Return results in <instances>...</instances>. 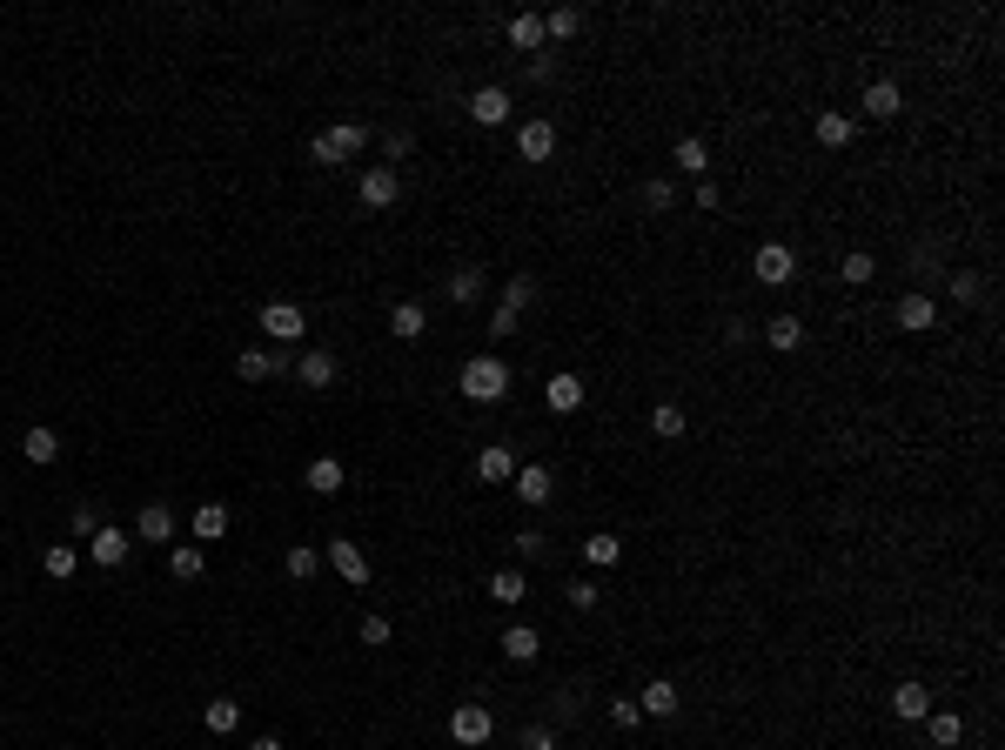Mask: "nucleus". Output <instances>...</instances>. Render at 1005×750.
I'll list each match as a JSON object with an SVG mask.
<instances>
[{
    "instance_id": "f257e3e1",
    "label": "nucleus",
    "mask_w": 1005,
    "mask_h": 750,
    "mask_svg": "<svg viewBox=\"0 0 1005 750\" xmlns=\"http://www.w3.org/2000/svg\"><path fill=\"white\" fill-rule=\"evenodd\" d=\"M456 389H463L469 402H503L510 396V362H503V355H469L463 375H456Z\"/></svg>"
},
{
    "instance_id": "f03ea898",
    "label": "nucleus",
    "mask_w": 1005,
    "mask_h": 750,
    "mask_svg": "<svg viewBox=\"0 0 1005 750\" xmlns=\"http://www.w3.org/2000/svg\"><path fill=\"white\" fill-rule=\"evenodd\" d=\"M362 148H369V128H362V121H335L329 134H315L309 155L322 161V168H342V161H356Z\"/></svg>"
},
{
    "instance_id": "7ed1b4c3",
    "label": "nucleus",
    "mask_w": 1005,
    "mask_h": 750,
    "mask_svg": "<svg viewBox=\"0 0 1005 750\" xmlns=\"http://www.w3.org/2000/svg\"><path fill=\"white\" fill-rule=\"evenodd\" d=\"M356 195H362V208H396V195H402L396 168H389V161H376V168H362Z\"/></svg>"
},
{
    "instance_id": "20e7f679",
    "label": "nucleus",
    "mask_w": 1005,
    "mask_h": 750,
    "mask_svg": "<svg viewBox=\"0 0 1005 750\" xmlns=\"http://www.w3.org/2000/svg\"><path fill=\"white\" fill-rule=\"evenodd\" d=\"M751 268H758V282H764V288H784L791 275H798V255H791L784 242H764L758 255H751Z\"/></svg>"
},
{
    "instance_id": "39448f33",
    "label": "nucleus",
    "mask_w": 1005,
    "mask_h": 750,
    "mask_svg": "<svg viewBox=\"0 0 1005 750\" xmlns=\"http://www.w3.org/2000/svg\"><path fill=\"white\" fill-rule=\"evenodd\" d=\"M490 730H496V717H490L483 704H456V717H449V737H456V744H469V750L490 744Z\"/></svg>"
},
{
    "instance_id": "423d86ee",
    "label": "nucleus",
    "mask_w": 1005,
    "mask_h": 750,
    "mask_svg": "<svg viewBox=\"0 0 1005 750\" xmlns=\"http://www.w3.org/2000/svg\"><path fill=\"white\" fill-rule=\"evenodd\" d=\"M128 550H134V536L114 530V523H101V530L88 536V556L101 563V570H121V563H128Z\"/></svg>"
},
{
    "instance_id": "0eeeda50",
    "label": "nucleus",
    "mask_w": 1005,
    "mask_h": 750,
    "mask_svg": "<svg viewBox=\"0 0 1005 750\" xmlns=\"http://www.w3.org/2000/svg\"><path fill=\"white\" fill-rule=\"evenodd\" d=\"M262 329L275 335V342H295V335L309 329V315L295 309V302H262Z\"/></svg>"
},
{
    "instance_id": "6e6552de",
    "label": "nucleus",
    "mask_w": 1005,
    "mask_h": 750,
    "mask_svg": "<svg viewBox=\"0 0 1005 750\" xmlns=\"http://www.w3.org/2000/svg\"><path fill=\"white\" fill-rule=\"evenodd\" d=\"M516 155L523 161H550L557 155V128H550V121H523V128H516Z\"/></svg>"
},
{
    "instance_id": "1a4fd4ad",
    "label": "nucleus",
    "mask_w": 1005,
    "mask_h": 750,
    "mask_svg": "<svg viewBox=\"0 0 1005 750\" xmlns=\"http://www.w3.org/2000/svg\"><path fill=\"white\" fill-rule=\"evenodd\" d=\"M329 563H335V576H342V583H356V590L369 583V556H362L349 536H335V543H329Z\"/></svg>"
},
{
    "instance_id": "9d476101",
    "label": "nucleus",
    "mask_w": 1005,
    "mask_h": 750,
    "mask_svg": "<svg viewBox=\"0 0 1005 750\" xmlns=\"http://www.w3.org/2000/svg\"><path fill=\"white\" fill-rule=\"evenodd\" d=\"M510 489H516L530 509H543V503H550V489H557V476H550L543 463H530V469H516V476H510Z\"/></svg>"
},
{
    "instance_id": "9b49d317",
    "label": "nucleus",
    "mask_w": 1005,
    "mask_h": 750,
    "mask_svg": "<svg viewBox=\"0 0 1005 750\" xmlns=\"http://www.w3.org/2000/svg\"><path fill=\"white\" fill-rule=\"evenodd\" d=\"M469 121L503 128V121H510V94H503V88H476V94H469Z\"/></svg>"
},
{
    "instance_id": "f8f14e48",
    "label": "nucleus",
    "mask_w": 1005,
    "mask_h": 750,
    "mask_svg": "<svg viewBox=\"0 0 1005 750\" xmlns=\"http://www.w3.org/2000/svg\"><path fill=\"white\" fill-rule=\"evenodd\" d=\"M134 536H141V543H168V536H175V509H168V503H141Z\"/></svg>"
},
{
    "instance_id": "ddd939ff",
    "label": "nucleus",
    "mask_w": 1005,
    "mask_h": 750,
    "mask_svg": "<svg viewBox=\"0 0 1005 750\" xmlns=\"http://www.w3.org/2000/svg\"><path fill=\"white\" fill-rule=\"evenodd\" d=\"M543 402H550L557 416L583 409V375H550V382H543Z\"/></svg>"
},
{
    "instance_id": "4468645a",
    "label": "nucleus",
    "mask_w": 1005,
    "mask_h": 750,
    "mask_svg": "<svg viewBox=\"0 0 1005 750\" xmlns=\"http://www.w3.org/2000/svg\"><path fill=\"white\" fill-rule=\"evenodd\" d=\"M201 724H208V737H228V730H242V704H235V697H208V704H201Z\"/></svg>"
},
{
    "instance_id": "2eb2a0df",
    "label": "nucleus",
    "mask_w": 1005,
    "mask_h": 750,
    "mask_svg": "<svg viewBox=\"0 0 1005 750\" xmlns=\"http://www.w3.org/2000/svg\"><path fill=\"white\" fill-rule=\"evenodd\" d=\"M892 710L905 717V724H925V717H932V690H925V684H898L892 690Z\"/></svg>"
},
{
    "instance_id": "dca6fc26",
    "label": "nucleus",
    "mask_w": 1005,
    "mask_h": 750,
    "mask_svg": "<svg viewBox=\"0 0 1005 750\" xmlns=\"http://www.w3.org/2000/svg\"><path fill=\"white\" fill-rule=\"evenodd\" d=\"M677 704H684V697H677V684H670V677H650V684H644V704H637V710H644V717H677Z\"/></svg>"
},
{
    "instance_id": "f3484780",
    "label": "nucleus",
    "mask_w": 1005,
    "mask_h": 750,
    "mask_svg": "<svg viewBox=\"0 0 1005 750\" xmlns=\"http://www.w3.org/2000/svg\"><path fill=\"white\" fill-rule=\"evenodd\" d=\"M423 329H429L423 302H396V309H389V335H396V342H416Z\"/></svg>"
},
{
    "instance_id": "a211bd4d",
    "label": "nucleus",
    "mask_w": 1005,
    "mask_h": 750,
    "mask_svg": "<svg viewBox=\"0 0 1005 750\" xmlns=\"http://www.w3.org/2000/svg\"><path fill=\"white\" fill-rule=\"evenodd\" d=\"M898 108H905V94H898V81H871V88H865V114H871V121H892Z\"/></svg>"
},
{
    "instance_id": "6ab92c4d",
    "label": "nucleus",
    "mask_w": 1005,
    "mask_h": 750,
    "mask_svg": "<svg viewBox=\"0 0 1005 750\" xmlns=\"http://www.w3.org/2000/svg\"><path fill=\"white\" fill-rule=\"evenodd\" d=\"M302 483H309L315 496H335V489L349 483V476H342V463H335V456H315V463L302 469Z\"/></svg>"
},
{
    "instance_id": "aec40b11",
    "label": "nucleus",
    "mask_w": 1005,
    "mask_h": 750,
    "mask_svg": "<svg viewBox=\"0 0 1005 750\" xmlns=\"http://www.w3.org/2000/svg\"><path fill=\"white\" fill-rule=\"evenodd\" d=\"M536 650H543V637H536L530 623H510V630H503V657L510 663H536Z\"/></svg>"
},
{
    "instance_id": "412c9836",
    "label": "nucleus",
    "mask_w": 1005,
    "mask_h": 750,
    "mask_svg": "<svg viewBox=\"0 0 1005 750\" xmlns=\"http://www.w3.org/2000/svg\"><path fill=\"white\" fill-rule=\"evenodd\" d=\"M21 456H27V463H54V456H61V429H27V436H21Z\"/></svg>"
},
{
    "instance_id": "4be33fe9",
    "label": "nucleus",
    "mask_w": 1005,
    "mask_h": 750,
    "mask_svg": "<svg viewBox=\"0 0 1005 750\" xmlns=\"http://www.w3.org/2000/svg\"><path fill=\"white\" fill-rule=\"evenodd\" d=\"M925 724H932V750H952V744H965V717H959V710H932Z\"/></svg>"
},
{
    "instance_id": "5701e85b",
    "label": "nucleus",
    "mask_w": 1005,
    "mask_h": 750,
    "mask_svg": "<svg viewBox=\"0 0 1005 750\" xmlns=\"http://www.w3.org/2000/svg\"><path fill=\"white\" fill-rule=\"evenodd\" d=\"M483 590H490V603H523V596H530V576L523 570H496Z\"/></svg>"
},
{
    "instance_id": "b1692460",
    "label": "nucleus",
    "mask_w": 1005,
    "mask_h": 750,
    "mask_svg": "<svg viewBox=\"0 0 1005 750\" xmlns=\"http://www.w3.org/2000/svg\"><path fill=\"white\" fill-rule=\"evenodd\" d=\"M764 342H771V349H804V322L798 315H771V322H764Z\"/></svg>"
},
{
    "instance_id": "393cba45",
    "label": "nucleus",
    "mask_w": 1005,
    "mask_h": 750,
    "mask_svg": "<svg viewBox=\"0 0 1005 750\" xmlns=\"http://www.w3.org/2000/svg\"><path fill=\"white\" fill-rule=\"evenodd\" d=\"M851 134H858V121H851V114H838V108L818 114V148H845Z\"/></svg>"
},
{
    "instance_id": "a878e982",
    "label": "nucleus",
    "mask_w": 1005,
    "mask_h": 750,
    "mask_svg": "<svg viewBox=\"0 0 1005 750\" xmlns=\"http://www.w3.org/2000/svg\"><path fill=\"white\" fill-rule=\"evenodd\" d=\"M898 329H912V335L932 329V295H905L898 302Z\"/></svg>"
},
{
    "instance_id": "bb28decb",
    "label": "nucleus",
    "mask_w": 1005,
    "mask_h": 750,
    "mask_svg": "<svg viewBox=\"0 0 1005 750\" xmlns=\"http://www.w3.org/2000/svg\"><path fill=\"white\" fill-rule=\"evenodd\" d=\"M670 161H677L684 175H697V181H704V168H711V148H704L697 134H684V141H677V155H670Z\"/></svg>"
},
{
    "instance_id": "cd10ccee",
    "label": "nucleus",
    "mask_w": 1005,
    "mask_h": 750,
    "mask_svg": "<svg viewBox=\"0 0 1005 750\" xmlns=\"http://www.w3.org/2000/svg\"><path fill=\"white\" fill-rule=\"evenodd\" d=\"M195 536H201V543H222V536H228V509L222 503H201L195 509Z\"/></svg>"
},
{
    "instance_id": "c85d7f7f",
    "label": "nucleus",
    "mask_w": 1005,
    "mask_h": 750,
    "mask_svg": "<svg viewBox=\"0 0 1005 750\" xmlns=\"http://www.w3.org/2000/svg\"><path fill=\"white\" fill-rule=\"evenodd\" d=\"M295 375H302V382H309V389H329V382H335V355H329V349H315V355H302V369H295Z\"/></svg>"
},
{
    "instance_id": "c756f323",
    "label": "nucleus",
    "mask_w": 1005,
    "mask_h": 750,
    "mask_svg": "<svg viewBox=\"0 0 1005 750\" xmlns=\"http://www.w3.org/2000/svg\"><path fill=\"white\" fill-rule=\"evenodd\" d=\"M168 570H175V583H195V576L208 570V556H201L195 543H181V550H168Z\"/></svg>"
},
{
    "instance_id": "7c9ffc66",
    "label": "nucleus",
    "mask_w": 1005,
    "mask_h": 750,
    "mask_svg": "<svg viewBox=\"0 0 1005 750\" xmlns=\"http://www.w3.org/2000/svg\"><path fill=\"white\" fill-rule=\"evenodd\" d=\"M449 302H463V309L483 302V268H456V275H449Z\"/></svg>"
},
{
    "instance_id": "2f4dec72",
    "label": "nucleus",
    "mask_w": 1005,
    "mask_h": 750,
    "mask_svg": "<svg viewBox=\"0 0 1005 750\" xmlns=\"http://www.w3.org/2000/svg\"><path fill=\"white\" fill-rule=\"evenodd\" d=\"M617 556H624V543H617V536H583V563H590V570H610Z\"/></svg>"
},
{
    "instance_id": "473e14b6",
    "label": "nucleus",
    "mask_w": 1005,
    "mask_h": 750,
    "mask_svg": "<svg viewBox=\"0 0 1005 750\" xmlns=\"http://www.w3.org/2000/svg\"><path fill=\"white\" fill-rule=\"evenodd\" d=\"M510 47H516V54H536V47H543V21H536V14H516V21H510Z\"/></svg>"
},
{
    "instance_id": "72a5a7b5",
    "label": "nucleus",
    "mask_w": 1005,
    "mask_h": 750,
    "mask_svg": "<svg viewBox=\"0 0 1005 750\" xmlns=\"http://www.w3.org/2000/svg\"><path fill=\"white\" fill-rule=\"evenodd\" d=\"M650 436L677 442V436H684V409H677V402H657V409H650Z\"/></svg>"
},
{
    "instance_id": "f704fd0d",
    "label": "nucleus",
    "mask_w": 1005,
    "mask_h": 750,
    "mask_svg": "<svg viewBox=\"0 0 1005 750\" xmlns=\"http://www.w3.org/2000/svg\"><path fill=\"white\" fill-rule=\"evenodd\" d=\"M476 476H483V483H510V476H516L510 449H483V456H476Z\"/></svg>"
},
{
    "instance_id": "c9c22d12",
    "label": "nucleus",
    "mask_w": 1005,
    "mask_h": 750,
    "mask_svg": "<svg viewBox=\"0 0 1005 750\" xmlns=\"http://www.w3.org/2000/svg\"><path fill=\"white\" fill-rule=\"evenodd\" d=\"M41 570H47V576H54V583H67V576H74V570H81V556H74V550H67V543H47V556H41Z\"/></svg>"
},
{
    "instance_id": "e433bc0d",
    "label": "nucleus",
    "mask_w": 1005,
    "mask_h": 750,
    "mask_svg": "<svg viewBox=\"0 0 1005 750\" xmlns=\"http://www.w3.org/2000/svg\"><path fill=\"white\" fill-rule=\"evenodd\" d=\"M235 375H242V382H268V375H282V362H275V355H262V349H248L242 362H235Z\"/></svg>"
},
{
    "instance_id": "4c0bfd02",
    "label": "nucleus",
    "mask_w": 1005,
    "mask_h": 750,
    "mask_svg": "<svg viewBox=\"0 0 1005 750\" xmlns=\"http://www.w3.org/2000/svg\"><path fill=\"white\" fill-rule=\"evenodd\" d=\"M838 275H845V282H851V288H865V282H871V275H878V262H871V255H865V248H851V255H845V262H838Z\"/></svg>"
},
{
    "instance_id": "58836bf2",
    "label": "nucleus",
    "mask_w": 1005,
    "mask_h": 750,
    "mask_svg": "<svg viewBox=\"0 0 1005 750\" xmlns=\"http://www.w3.org/2000/svg\"><path fill=\"white\" fill-rule=\"evenodd\" d=\"M577 27H583V14H577V7H557V14H543V41H550V34H557V41H570Z\"/></svg>"
},
{
    "instance_id": "ea45409f",
    "label": "nucleus",
    "mask_w": 1005,
    "mask_h": 750,
    "mask_svg": "<svg viewBox=\"0 0 1005 750\" xmlns=\"http://www.w3.org/2000/svg\"><path fill=\"white\" fill-rule=\"evenodd\" d=\"M530 302H536V275H510V295H503V309H516V315H523Z\"/></svg>"
},
{
    "instance_id": "a19ab883",
    "label": "nucleus",
    "mask_w": 1005,
    "mask_h": 750,
    "mask_svg": "<svg viewBox=\"0 0 1005 750\" xmlns=\"http://www.w3.org/2000/svg\"><path fill=\"white\" fill-rule=\"evenodd\" d=\"M315 570H322V556H315L309 543H302V550H289V576H295V583H309Z\"/></svg>"
},
{
    "instance_id": "79ce46f5",
    "label": "nucleus",
    "mask_w": 1005,
    "mask_h": 750,
    "mask_svg": "<svg viewBox=\"0 0 1005 750\" xmlns=\"http://www.w3.org/2000/svg\"><path fill=\"white\" fill-rule=\"evenodd\" d=\"M610 724H624V730H637V724H644V710H637V697H617V704H610Z\"/></svg>"
},
{
    "instance_id": "37998d69",
    "label": "nucleus",
    "mask_w": 1005,
    "mask_h": 750,
    "mask_svg": "<svg viewBox=\"0 0 1005 750\" xmlns=\"http://www.w3.org/2000/svg\"><path fill=\"white\" fill-rule=\"evenodd\" d=\"M597 583H590V576H583V583H570V610H597Z\"/></svg>"
},
{
    "instance_id": "c03bdc74",
    "label": "nucleus",
    "mask_w": 1005,
    "mask_h": 750,
    "mask_svg": "<svg viewBox=\"0 0 1005 750\" xmlns=\"http://www.w3.org/2000/svg\"><path fill=\"white\" fill-rule=\"evenodd\" d=\"M516 329H523V315H516V309H496V315H490V335H496V342H503V335H516Z\"/></svg>"
},
{
    "instance_id": "a18cd8bd",
    "label": "nucleus",
    "mask_w": 1005,
    "mask_h": 750,
    "mask_svg": "<svg viewBox=\"0 0 1005 750\" xmlns=\"http://www.w3.org/2000/svg\"><path fill=\"white\" fill-rule=\"evenodd\" d=\"M67 530H74V536H94V530H101V516H94L88 503H81V509H74V516H67Z\"/></svg>"
},
{
    "instance_id": "49530a36",
    "label": "nucleus",
    "mask_w": 1005,
    "mask_h": 750,
    "mask_svg": "<svg viewBox=\"0 0 1005 750\" xmlns=\"http://www.w3.org/2000/svg\"><path fill=\"white\" fill-rule=\"evenodd\" d=\"M409 148H416V141H409V128H396V134H382V155H389V161H402V155H409Z\"/></svg>"
},
{
    "instance_id": "de8ad7c7",
    "label": "nucleus",
    "mask_w": 1005,
    "mask_h": 750,
    "mask_svg": "<svg viewBox=\"0 0 1005 750\" xmlns=\"http://www.w3.org/2000/svg\"><path fill=\"white\" fill-rule=\"evenodd\" d=\"M644 208L664 215V208H670V181H644Z\"/></svg>"
},
{
    "instance_id": "09e8293b",
    "label": "nucleus",
    "mask_w": 1005,
    "mask_h": 750,
    "mask_svg": "<svg viewBox=\"0 0 1005 750\" xmlns=\"http://www.w3.org/2000/svg\"><path fill=\"white\" fill-rule=\"evenodd\" d=\"M362 643H389V617H362Z\"/></svg>"
},
{
    "instance_id": "8fccbe9b",
    "label": "nucleus",
    "mask_w": 1005,
    "mask_h": 750,
    "mask_svg": "<svg viewBox=\"0 0 1005 750\" xmlns=\"http://www.w3.org/2000/svg\"><path fill=\"white\" fill-rule=\"evenodd\" d=\"M952 295H959V302H972V295H979V275H965V268H959V275H952Z\"/></svg>"
},
{
    "instance_id": "3c124183",
    "label": "nucleus",
    "mask_w": 1005,
    "mask_h": 750,
    "mask_svg": "<svg viewBox=\"0 0 1005 750\" xmlns=\"http://www.w3.org/2000/svg\"><path fill=\"white\" fill-rule=\"evenodd\" d=\"M523 750H557V737L550 730H523Z\"/></svg>"
},
{
    "instance_id": "603ef678",
    "label": "nucleus",
    "mask_w": 1005,
    "mask_h": 750,
    "mask_svg": "<svg viewBox=\"0 0 1005 750\" xmlns=\"http://www.w3.org/2000/svg\"><path fill=\"white\" fill-rule=\"evenodd\" d=\"M248 750H289V744H275V737H255V744H248Z\"/></svg>"
},
{
    "instance_id": "864d4df0",
    "label": "nucleus",
    "mask_w": 1005,
    "mask_h": 750,
    "mask_svg": "<svg viewBox=\"0 0 1005 750\" xmlns=\"http://www.w3.org/2000/svg\"><path fill=\"white\" fill-rule=\"evenodd\" d=\"M912 750H932V744H912Z\"/></svg>"
}]
</instances>
